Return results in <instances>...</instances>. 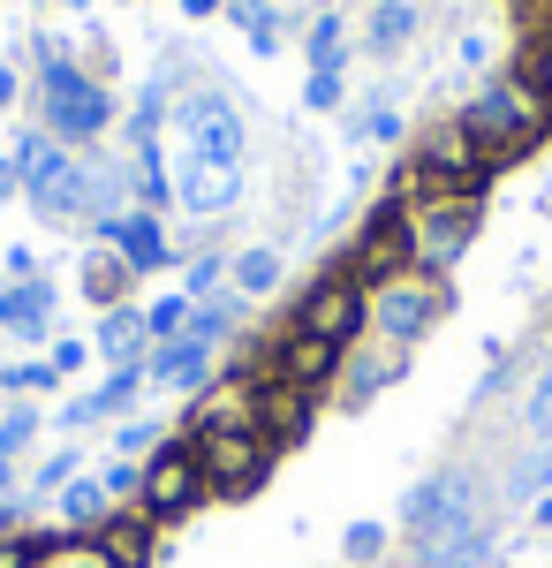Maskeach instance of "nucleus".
Segmentation results:
<instances>
[{
    "label": "nucleus",
    "instance_id": "obj_48",
    "mask_svg": "<svg viewBox=\"0 0 552 568\" xmlns=\"http://www.w3.org/2000/svg\"><path fill=\"white\" fill-rule=\"evenodd\" d=\"M69 8H84V0H69Z\"/></svg>",
    "mask_w": 552,
    "mask_h": 568
},
{
    "label": "nucleus",
    "instance_id": "obj_14",
    "mask_svg": "<svg viewBox=\"0 0 552 568\" xmlns=\"http://www.w3.org/2000/svg\"><path fill=\"white\" fill-rule=\"evenodd\" d=\"M99 243H114L129 273H160V265L174 258V251H167V235H160V220H152V213H122V220H106V227H99Z\"/></svg>",
    "mask_w": 552,
    "mask_h": 568
},
{
    "label": "nucleus",
    "instance_id": "obj_39",
    "mask_svg": "<svg viewBox=\"0 0 552 568\" xmlns=\"http://www.w3.org/2000/svg\"><path fill=\"white\" fill-rule=\"evenodd\" d=\"M69 478H76V447H69V455H53V463L39 470V485H45V493H61Z\"/></svg>",
    "mask_w": 552,
    "mask_h": 568
},
{
    "label": "nucleus",
    "instance_id": "obj_45",
    "mask_svg": "<svg viewBox=\"0 0 552 568\" xmlns=\"http://www.w3.org/2000/svg\"><path fill=\"white\" fill-rule=\"evenodd\" d=\"M182 8H190V16H213V8H219V0H182Z\"/></svg>",
    "mask_w": 552,
    "mask_h": 568
},
{
    "label": "nucleus",
    "instance_id": "obj_6",
    "mask_svg": "<svg viewBox=\"0 0 552 568\" xmlns=\"http://www.w3.org/2000/svg\"><path fill=\"white\" fill-rule=\"evenodd\" d=\"M174 136H182L174 160H205V168H243V152H251L243 114H235L219 91H190V99L174 106Z\"/></svg>",
    "mask_w": 552,
    "mask_h": 568
},
{
    "label": "nucleus",
    "instance_id": "obj_34",
    "mask_svg": "<svg viewBox=\"0 0 552 568\" xmlns=\"http://www.w3.org/2000/svg\"><path fill=\"white\" fill-rule=\"evenodd\" d=\"M530 425H538V439H552V364L538 372V387H530Z\"/></svg>",
    "mask_w": 552,
    "mask_h": 568
},
{
    "label": "nucleus",
    "instance_id": "obj_24",
    "mask_svg": "<svg viewBox=\"0 0 552 568\" xmlns=\"http://www.w3.org/2000/svg\"><path fill=\"white\" fill-rule=\"evenodd\" d=\"M227 281H235V296H265V288L280 281V258H273V251H243V258L227 265Z\"/></svg>",
    "mask_w": 552,
    "mask_h": 568
},
{
    "label": "nucleus",
    "instance_id": "obj_23",
    "mask_svg": "<svg viewBox=\"0 0 552 568\" xmlns=\"http://www.w3.org/2000/svg\"><path fill=\"white\" fill-rule=\"evenodd\" d=\"M409 31H417V8H409V0H379V8H371V53H393Z\"/></svg>",
    "mask_w": 552,
    "mask_h": 568
},
{
    "label": "nucleus",
    "instance_id": "obj_20",
    "mask_svg": "<svg viewBox=\"0 0 552 568\" xmlns=\"http://www.w3.org/2000/svg\"><path fill=\"white\" fill-rule=\"evenodd\" d=\"M235 318H243V296H205V304H190V326H182V334L205 342V349H219V342L235 334ZM182 334H174V342H182Z\"/></svg>",
    "mask_w": 552,
    "mask_h": 568
},
{
    "label": "nucleus",
    "instance_id": "obj_40",
    "mask_svg": "<svg viewBox=\"0 0 552 568\" xmlns=\"http://www.w3.org/2000/svg\"><path fill=\"white\" fill-rule=\"evenodd\" d=\"M152 439H160V425H144V417H136V425H122V463H129V455H144Z\"/></svg>",
    "mask_w": 552,
    "mask_h": 568
},
{
    "label": "nucleus",
    "instance_id": "obj_25",
    "mask_svg": "<svg viewBox=\"0 0 552 568\" xmlns=\"http://www.w3.org/2000/svg\"><path fill=\"white\" fill-rule=\"evenodd\" d=\"M484 554H492V524H477L469 538H454V546L425 554V568H484Z\"/></svg>",
    "mask_w": 552,
    "mask_h": 568
},
{
    "label": "nucleus",
    "instance_id": "obj_19",
    "mask_svg": "<svg viewBox=\"0 0 552 568\" xmlns=\"http://www.w3.org/2000/svg\"><path fill=\"white\" fill-rule=\"evenodd\" d=\"M144 342H152V334H144V311H106V318H99V356H114V364H144Z\"/></svg>",
    "mask_w": 552,
    "mask_h": 568
},
{
    "label": "nucleus",
    "instance_id": "obj_1",
    "mask_svg": "<svg viewBox=\"0 0 552 568\" xmlns=\"http://www.w3.org/2000/svg\"><path fill=\"white\" fill-rule=\"evenodd\" d=\"M462 130L484 144V160H492V168H508V160H522V152L552 130V106L522 84V77H492V84L462 106Z\"/></svg>",
    "mask_w": 552,
    "mask_h": 568
},
{
    "label": "nucleus",
    "instance_id": "obj_21",
    "mask_svg": "<svg viewBox=\"0 0 552 568\" xmlns=\"http://www.w3.org/2000/svg\"><path fill=\"white\" fill-rule=\"evenodd\" d=\"M61 524H69V538H76V530H99L106 524V485H91V478H69V500H61Z\"/></svg>",
    "mask_w": 552,
    "mask_h": 568
},
{
    "label": "nucleus",
    "instance_id": "obj_12",
    "mask_svg": "<svg viewBox=\"0 0 552 568\" xmlns=\"http://www.w3.org/2000/svg\"><path fill=\"white\" fill-rule=\"evenodd\" d=\"M91 554H99V568H152L160 561V524L144 508L136 516H106L91 530Z\"/></svg>",
    "mask_w": 552,
    "mask_h": 568
},
{
    "label": "nucleus",
    "instance_id": "obj_36",
    "mask_svg": "<svg viewBox=\"0 0 552 568\" xmlns=\"http://www.w3.org/2000/svg\"><path fill=\"white\" fill-rule=\"evenodd\" d=\"M356 136H371V144H386V136H401V122H393V106H371V114H356Z\"/></svg>",
    "mask_w": 552,
    "mask_h": 568
},
{
    "label": "nucleus",
    "instance_id": "obj_33",
    "mask_svg": "<svg viewBox=\"0 0 552 568\" xmlns=\"http://www.w3.org/2000/svg\"><path fill=\"white\" fill-rule=\"evenodd\" d=\"M379 546H386L379 524H348V538H340V554H348V561H379Z\"/></svg>",
    "mask_w": 552,
    "mask_h": 568
},
{
    "label": "nucleus",
    "instance_id": "obj_32",
    "mask_svg": "<svg viewBox=\"0 0 552 568\" xmlns=\"http://www.w3.org/2000/svg\"><path fill=\"white\" fill-rule=\"evenodd\" d=\"M182 326H190V296H167V304L144 311V334H152V342H174Z\"/></svg>",
    "mask_w": 552,
    "mask_h": 568
},
{
    "label": "nucleus",
    "instance_id": "obj_8",
    "mask_svg": "<svg viewBox=\"0 0 552 568\" xmlns=\"http://www.w3.org/2000/svg\"><path fill=\"white\" fill-rule=\"evenodd\" d=\"M364 318H371V296H364V281H356V273H326V281H318V288H310V296L296 304V334L348 349V342L364 334Z\"/></svg>",
    "mask_w": 552,
    "mask_h": 568
},
{
    "label": "nucleus",
    "instance_id": "obj_41",
    "mask_svg": "<svg viewBox=\"0 0 552 568\" xmlns=\"http://www.w3.org/2000/svg\"><path fill=\"white\" fill-rule=\"evenodd\" d=\"M84 342H53V372H61V379H69V372H84Z\"/></svg>",
    "mask_w": 552,
    "mask_h": 568
},
{
    "label": "nucleus",
    "instance_id": "obj_44",
    "mask_svg": "<svg viewBox=\"0 0 552 568\" xmlns=\"http://www.w3.org/2000/svg\"><path fill=\"white\" fill-rule=\"evenodd\" d=\"M8 99H16V69L0 61V106H8Z\"/></svg>",
    "mask_w": 552,
    "mask_h": 568
},
{
    "label": "nucleus",
    "instance_id": "obj_30",
    "mask_svg": "<svg viewBox=\"0 0 552 568\" xmlns=\"http://www.w3.org/2000/svg\"><path fill=\"white\" fill-rule=\"evenodd\" d=\"M39 433V409H31V402H16V409H8V417H0V463H16V455H23V439Z\"/></svg>",
    "mask_w": 552,
    "mask_h": 568
},
{
    "label": "nucleus",
    "instance_id": "obj_27",
    "mask_svg": "<svg viewBox=\"0 0 552 568\" xmlns=\"http://www.w3.org/2000/svg\"><path fill=\"white\" fill-rule=\"evenodd\" d=\"M522 84L552 106V31H538V39H530V53H522Z\"/></svg>",
    "mask_w": 552,
    "mask_h": 568
},
{
    "label": "nucleus",
    "instance_id": "obj_49",
    "mask_svg": "<svg viewBox=\"0 0 552 568\" xmlns=\"http://www.w3.org/2000/svg\"><path fill=\"white\" fill-rule=\"evenodd\" d=\"M545 8H552V0H545Z\"/></svg>",
    "mask_w": 552,
    "mask_h": 568
},
{
    "label": "nucleus",
    "instance_id": "obj_18",
    "mask_svg": "<svg viewBox=\"0 0 552 568\" xmlns=\"http://www.w3.org/2000/svg\"><path fill=\"white\" fill-rule=\"evenodd\" d=\"M144 379H152V387H205V379H213V349H205V342H190V334H182V342H160V349H152V364H144Z\"/></svg>",
    "mask_w": 552,
    "mask_h": 568
},
{
    "label": "nucleus",
    "instance_id": "obj_42",
    "mask_svg": "<svg viewBox=\"0 0 552 568\" xmlns=\"http://www.w3.org/2000/svg\"><path fill=\"white\" fill-rule=\"evenodd\" d=\"M99 485H106V500H114V493H136V485H144V470H129V463H114V470H106Z\"/></svg>",
    "mask_w": 552,
    "mask_h": 568
},
{
    "label": "nucleus",
    "instance_id": "obj_43",
    "mask_svg": "<svg viewBox=\"0 0 552 568\" xmlns=\"http://www.w3.org/2000/svg\"><path fill=\"white\" fill-rule=\"evenodd\" d=\"M8 190H23V175H16V160H0V197H8Z\"/></svg>",
    "mask_w": 552,
    "mask_h": 568
},
{
    "label": "nucleus",
    "instance_id": "obj_10",
    "mask_svg": "<svg viewBox=\"0 0 552 568\" xmlns=\"http://www.w3.org/2000/svg\"><path fill=\"white\" fill-rule=\"evenodd\" d=\"M409 265H417V235H409V205L393 197V205H379L371 227L356 235V265H348V273H356V281L371 273V281L386 288V281H401Z\"/></svg>",
    "mask_w": 552,
    "mask_h": 568
},
{
    "label": "nucleus",
    "instance_id": "obj_5",
    "mask_svg": "<svg viewBox=\"0 0 552 568\" xmlns=\"http://www.w3.org/2000/svg\"><path fill=\"white\" fill-rule=\"evenodd\" d=\"M197 447V470H205V493H219V500H243V493H257L265 485V470H273V439L251 433V425H235V433H197L190 439Z\"/></svg>",
    "mask_w": 552,
    "mask_h": 568
},
{
    "label": "nucleus",
    "instance_id": "obj_15",
    "mask_svg": "<svg viewBox=\"0 0 552 568\" xmlns=\"http://www.w3.org/2000/svg\"><path fill=\"white\" fill-rule=\"evenodd\" d=\"M257 433L273 439V447H296L310 433V394L280 387V379H257Z\"/></svg>",
    "mask_w": 552,
    "mask_h": 568
},
{
    "label": "nucleus",
    "instance_id": "obj_4",
    "mask_svg": "<svg viewBox=\"0 0 552 568\" xmlns=\"http://www.w3.org/2000/svg\"><path fill=\"white\" fill-rule=\"evenodd\" d=\"M409 524H417V554H439V546L469 538V530L484 524L477 478H469V470H439L431 485H417V493H409Z\"/></svg>",
    "mask_w": 552,
    "mask_h": 568
},
{
    "label": "nucleus",
    "instance_id": "obj_9",
    "mask_svg": "<svg viewBox=\"0 0 552 568\" xmlns=\"http://www.w3.org/2000/svg\"><path fill=\"white\" fill-rule=\"evenodd\" d=\"M409 235H417V273H447V265L477 243V197L417 205V213H409Z\"/></svg>",
    "mask_w": 552,
    "mask_h": 568
},
{
    "label": "nucleus",
    "instance_id": "obj_47",
    "mask_svg": "<svg viewBox=\"0 0 552 568\" xmlns=\"http://www.w3.org/2000/svg\"><path fill=\"white\" fill-rule=\"evenodd\" d=\"M0 493H8V463H0Z\"/></svg>",
    "mask_w": 552,
    "mask_h": 568
},
{
    "label": "nucleus",
    "instance_id": "obj_31",
    "mask_svg": "<svg viewBox=\"0 0 552 568\" xmlns=\"http://www.w3.org/2000/svg\"><path fill=\"white\" fill-rule=\"evenodd\" d=\"M303 45H310V69H340V45H348V39H340V16H318Z\"/></svg>",
    "mask_w": 552,
    "mask_h": 568
},
{
    "label": "nucleus",
    "instance_id": "obj_2",
    "mask_svg": "<svg viewBox=\"0 0 552 568\" xmlns=\"http://www.w3.org/2000/svg\"><path fill=\"white\" fill-rule=\"evenodd\" d=\"M16 175H23V197L39 205V220H53V227L91 220V160H76L61 136L31 130L16 144Z\"/></svg>",
    "mask_w": 552,
    "mask_h": 568
},
{
    "label": "nucleus",
    "instance_id": "obj_28",
    "mask_svg": "<svg viewBox=\"0 0 552 568\" xmlns=\"http://www.w3.org/2000/svg\"><path fill=\"white\" fill-rule=\"evenodd\" d=\"M227 16H235V31H243L257 53L273 45V8H265V0H227Z\"/></svg>",
    "mask_w": 552,
    "mask_h": 568
},
{
    "label": "nucleus",
    "instance_id": "obj_3",
    "mask_svg": "<svg viewBox=\"0 0 552 568\" xmlns=\"http://www.w3.org/2000/svg\"><path fill=\"white\" fill-rule=\"evenodd\" d=\"M39 91H45V136H61V144H84V136H99L106 122H114V99L91 84L76 61H61V45L39 39Z\"/></svg>",
    "mask_w": 552,
    "mask_h": 568
},
{
    "label": "nucleus",
    "instance_id": "obj_29",
    "mask_svg": "<svg viewBox=\"0 0 552 568\" xmlns=\"http://www.w3.org/2000/svg\"><path fill=\"white\" fill-rule=\"evenodd\" d=\"M393 372H401V349H393V356H364V364L348 372V402H364V394H379L386 379H393Z\"/></svg>",
    "mask_w": 552,
    "mask_h": 568
},
{
    "label": "nucleus",
    "instance_id": "obj_17",
    "mask_svg": "<svg viewBox=\"0 0 552 568\" xmlns=\"http://www.w3.org/2000/svg\"><path fill=\"white\" fill-rule=\"evenodd\" d=\"M45 318H53V281H0V326L16 342H45Z\"/></svg>",
    "mask_w": 552,
    "mask_h": 568
},
{
    "label": "nucleus",
    "instance_id": "obj_26",
    "mask_svg": "<svg viewBox=\"0 0 552 568\" xmlns=\"http://www.w3.org/2000/svg\"><path fill=\"white\" fill-rule=\"evenodd\" d=\"M508 485L522 493V500H538V493H545V485H552V439H538V447L514 463V478H508Z\"/></svg>",
    "mask_w": 552,
    "mask_h": 568
},
{
    "label": "nucleus",
    "instance_id": "obj_38",
    "mask_svg": "<svg viewBox=\"0 0 552 568\" xmlns=\"http://www.w3.org/2000/svg\"><path fill=\"white\" fill-rule=\"evenodd\" d=\"M53 379H61V372H53V364H16V372H8V387H23V394L53 387Z\"/></svg>",
    "mask_w": 552,
    "mask_h": 568
},
{
    "label": "nucleus",
    "instance_id": "obj_22",
    "mask_svg": "<svg viewBox=\"0 0 552 568\" xmlns=\"http://www.w3.org/2000/svg\"><path fill=\"white\" fill-rule=\"evenodd\" d=\"M122 281H129L122 251H114V243H99V251H91V265H84V288H91V296H99L106 311H114V296H122Z\"/></svg>",
    "mask_w": 552,
    "mask_h": 568
},
{
    "label": "nucleus",
    "instance_id": "obj_11",
    "mask_svg": "<svg viewBox=\"0 0 552 568\" xmlns=\"http://www.w3.org/2000/svg\"><path fill=\"white\" fill-rule=\"evenodd\" d=\"M447 311V296L431 288L425 273H401V281H386L379 296H371V326H379L386 342L401 349V342H417V334H431V318Z\"/></svg>",
    "mask_w": 552,
    "mask_h": 568
},
{
    "label": "nucleus",
    "instance_id": "obj_37",
    "mask_svg": "<svg viewBox=\"0 0 552 568\" xmlns=\"http://www.w3.org/2000/svg\"><path fill=\"white\" fill-rule=\"evenodd\" d=\"M213 281H219V258H190V288H182V296H190V304H205V296H213Z\"/></svg>",
    "mask_w": 552,
    "mask_h": 568
},
{
    "label": "nucleus",
    "instance_id": "obj_16",
    "mask_svg": "<svg viewBox=\"0 0 552 568\" xmlns=\"http://www.w3.org/2000/svg\"><path fill=\"white\" fill-rule=\"evenodd\" d=\"M334 364H340V349H334V342H310V334H288V342H280V356H273V379H280V387L318 394L326 379H334Z\"/></svg>",
    "mask_w": 552,
    "mask_h": 568
},
{
    "label": "nucleus",
    "instance_id": "obj_35",
    "mask_svg": "<svg viewBox=\"0 0 552 568\" xmlns=\"http://www.w3.org/2000/svg\"><path fill=\"white\" fill-rule=\"evenodd\" d=\"M303 99L326 114V106H340V69H310V84H303Z\"/></svg>",
    "mask_w": 552,
    "mask_h": 568
},
{
    "label": "nucleus",
    "instance_id": "obj_7",
    "mask_svg": "<svg viewBox=\"0 0 552 568\" xmlns=\"http://www.w3.org/2000/svg\"><path fill=\"white\" fill-rule=\"evenodd\" d=\"M197 500H205V470H197V447H190V439H174V447H160V455L144 463L136 508H144L152 524H182V516H190Z\"/></svg>",
    "mask_w": 552,
    "mask_h": 568
},
{
    "label": "nucleus",
    "instance_id": "obj_13",
    "mask_svg": "<svg viewBox=\"0 0 552 568\" xmlns=\"http://www.w3.org/2000/svg\"><path fill=\"white\" fill-rule=\"evenodd\" d=\"M235 197H243V168H205V160H182V168H174V205H182V213L213 220V213H227Z\"/></svg>",
    "mask_w": 552,
    "mask_h": 568
},
{
    "label": "nucleus",
    "instance_id": "obj_46",
    "mask_svg": "<svg viewBox=\"0 0 552 568\" xmlns=\"http://www.w3.org/2000/svg\"><path fill=\"white\" fill-rule=\"evenodd\" d=\"M69 568H99V554H84V561H69Z\"/></svg>",
    "mask_w": 552,
    "mask_h": 568
}]
</instances>
